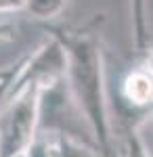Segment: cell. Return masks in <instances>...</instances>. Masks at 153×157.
I'll return each instance as SVG.
<instances>
[{
  "label": "cell",
  "mask_w": 153,
  "mask_h": 157,
  "mask_svg": "<svg viewBox=\"0 0 153 157\" xmlns=\"http://www.w3.org/2000/svg\"><path fill=\"white\" fill-rule=\"evenodd\" d=\"M71 27V25L44 23L42 29L59 42L67 57V86L86 120L92 134L94 147L101 157H113V132H111V109L105 84V61L101 40L92 25Z\"/></svg>",
  "instance_id": "obj_1"
},
{
  "label": "cell",
  "mask_w": 153,
  "mask_h": 157,
  "mask_svg": "<svg viewBox=\"0 0 153 157\" xmlns=\"http://www.w3.org/2000/svg\"><path fill=\"white\" fill-rule=\"evenodd\" d=\"M40 130V86L25 84L13 94L0 113V157H19L29 149Z\"/></svg>",
  "instance_id": "obj_2"
},
{
  "label": "cell",
  "mask_w": 153,
  "mask_h": 157,
  "mask_svg": "<svg viewBox=\"0 0 153 157\" xmlns=\"http://www.w3.org/2000/svg\"><path fill=\"white\" fill-rule=\"evenodd\" d=\"M99 149L94 145L84 143L71 132L40 128L36 138L32 140L25 157H99Z\"/></svg>",
  "instance_id": "obj_3"
},
{
  "label": "cell",
  "mask_w": 153,
  "mask_h": 157,
  "mask_svg": "<svg viewBox=\"0 0 153 157\" xmlns=\"http://www.w3.org/2000/svg\"><path fill=\"white\" fill-rule=\"evenodd\" d=\"M120 98L134 109L153 111V55L145 65L128 71L120 88Z\"/></svg>",
  "instance_id": "obj_4"
},
{
  "label": "cell",
  "mask_w": 153,
  "mask_h": 157,
  "mask_svg": "<svg viewBox=\"0 0 153 157\" xmlns=\"http://www.w3.org/2000/svg\"><path fill=\"white\" fill-rule=\"evenodd\" d=\"M111 132H113V140L118 145L120 157H149V151L139 134L136 124L116 121V124H111Z\"/></svg>",
  "instance_id": "obj_5"
},
{
  "label": "cell",
  "mask_w": 153,
  "mask_h": 157,
  "mask_svg": "<svg viewBox=\"0 0 153 157\" xmlns=\"http://www.w3.org/2000/svg\"><path fill=\"white\" fill-rule=\"evenodd\" d=\"M132 13V40L136 52H147L149 48V25H147V0H130Z\"/></svg>",
  "instance_id": "obj_6"
},
{
  "label": "cell",
  "mask_w": 153,
  "mask_h": 157,
  "mask_svg": "<svg viewBox=\"0 0 153 157\" xmlns=\"http://www.w3.org/2000/svg\"><path fill=\"white\" fill-rule=\"evenodd\" d=\"M65 6H67V0H27L25 2V11L42 23H50L53 19H57Z\"/></svg>",
  "instance_id": "obj_7"
},
{
  "label": "cell",
  "mask_w": 153,
  "mask_h": 157,
  "mask_svg": "<svg viewBox=\"0 0 153 157\" xmlns=\"http://www.w3.org/2000/svg\"><path fill=\"white\" fill-rule=\"evenodd\" d=\"M23 63H25V55L21 57V59H17L15 63H11V65L0 67V113L4 111L9 98H11L13 88H15L17 80H19V73H21Z\"/></svg>",
  "instance_id": "obj_8"
},
{
  "label": "cell",
  "mask_w": 153,
  "mask_h": 157,
  "mask_svg": "<svg viewBox=\"0 0 153 157\" xmlns=\"http://www.w3.org/2000/svg\"><path fill=\"white\" fill-rule=\"evenodd\" d=\"M27 0H0V13H15V11H25Z\"/></svg>",
  "instance_id": "obj_9"
},
{
  "label": "cell",
  "mask_w": 153,
  "mask_h": 157,
  "mask_svg": "<svg viewBox=\"0 0 153 157\" xmlns=\"http://www.w3.org/2000/svg\"><path fill=\"white\" fill-rule=\"evenodd\" d=\"M17 34V27L13 23H0V42L2 40H13Z\"/></svg>",
  "instance_id": "obj_10"
}]
</instances>
